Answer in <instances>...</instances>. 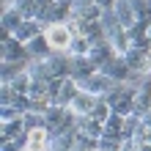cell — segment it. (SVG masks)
Listing matches in <instances>:
<instances>
[{"label": "cell", "mask_w": 151, "mask_h": 151, "mask_svg": "<svg viewBox=\"0 0 151 151\" xmlns=\"http://www.w3.org/2000/svg\"><path fill=\"white\" fill-rule=\"evenodd\" d=\"M93 3H96V6H99V8H102V11H110V8H113L115 3H118V0H93Z\"/></svg>", "instance_id": "d6986e66"}, {"label": "cell", "mask_w": 151, "mask_h": 151, "mask_svg": "<svg viewBox=\"0 0 151 151\" xmlns=\"http://www.w3.org/2000/svg\"><path fill=\"white\" fill-rule=\"evenodd\" d=\"M74 132H83V135H91V137H102L104 135V127H102L99 121H93L91 115H80Z\"/></svg>", "instance_id": "2e32d148"}, {"label": "cell", "mask_w": 151, "mask_h": 151, "mask_svg": "<svg viewBox=\"0 0 151 151\" xmlns=\"http://www.w3.org/2000/svg\"><path fill=\"white\" fill-rule=\"evenodd\" d=\"M50 137H52V132H50L47 127L30 129L28 135H25V146H30V148H36V151H47V146H50Z\"/></svg>", "instance_id": "4fadbf2b"}, {"label": "cell", "mask_w": 151, "mask_h": 151, "mask_svg": "<svg viewBox=\"0 0 151 151\" xmlns=\"http://www.w3.org/2000/svg\"><path fill=\"white\" fill-rule=\"evenodd\" d=\"M80 91V83H74L72 77H60V80H50V96L52 102L60 104V107H69L72 99Z\"/></svg>", "instance_id": "6da1fadb"}, {"label": "cell", "mask_w": 151, "mask_h": 151, "mask_svg": "<svg viewBox=\"0 0 151 151\" xmlns=\"http://www.w3.org/2000/svg\"><path fill=\"white\" fill-rule=\"evenodd\" d=\"M148 74H151V52H148Z\"/></svg>", "instance_id": "ffe728a7"}, {"label": "cell", "mask_w": 151, "mask_h": 151, "mask_svg": "<svg viewBox=\"0 0 151 151\" xmlns=\"http://www.w3.org/2000/svg\"><path fill=\"white\" fill-rule=\"evenodd\" d=\"M3 60H30L28 44H22L17 36H3Z\"/></svg>", "instance_id": "5b68a950"}, {"label": "cell", "mask_w": 151, "mask_h": 151, "mask_svg": "<svg viewBox=\"0 0 151 151\" xmlns=\"http://www.w3.org/2000/svg\"><path fill=\"white\" fill-rule=\"evenodd\" d=\"M74 17V6H72V0H55L50 8H47V14L41 17V22L44 25H63L69 22Z\"/></svg>", "instance_id": "3957f363"}, {"label": "cell", "mask_w": 151, "mask_h": 151, "mask_svg": "<svg viewBox=\"0 0 151 151\" xmlns=\"http://www.w3.org/2000/svg\"><path fill=\"white\" fill-rule=\"evenodd\" d=\"M148 41H151V22H148Z\"/></svg>", "instance_id": "44dd1931"}, {"label": "cell", "mask_w": 151, "mask_h": 151, "mask_svg": "<svg viewBox=\"0 0 151 151\" xmlns=\"http://www.w3.org/2000/svg\"><path fill=\"white\" fill-rule=\"evenodd\" d=\"M93 72H99V69L93 66V60L88 55H72V72H69V77L74 80V83H83V80H88Z\"/></svg>", "instance_id": "ba28073f"}, {"label": "cell", "mask_w": 151, "mask_h": 151, "mask_svg": "<svg viewBox=\"0 0 151 151\" xmlns=\"http://www.w3.org/2000/svg\"><path fill=\"white\" fill-rule=\"evenodd\" d=\"M88 50H91V41L85 36H74L72 47H69V55H88Z\"/></svg>", "instance_id": "ac0fdd59"}, {"label": "cell", "mask_w": 151, "mask_h": 151, "mask_svg": "<svg viewBox=\"0 0 151 151\" xmlns=\"http://www.w3.org/2000/svg\"><path fill=\"white\" fill-rule=\"evenodd\" d=\"M96 102H99V96H93V93H88V91L80 88L77 96L72 99V104H69V110H72L74 115H88V113L96 107Z\"/></svg>", "instance_id": "30bf717a"}, {"label": "cell", "mask_w": 151, "mask_h": 151, "mask_svg": "<svg viewBox=\"0 0 151 151\" xmlns=\"http://www.w3.org/2000/svg\"><path fill=\"white\" fill-rule=\"evenodd\" d=\"M28 52H30V58H36V60H44V58H50L55 50L50 47L47 36L41 33V36H36V39H30V41H28Z\"/></svg>", "instance_id": "5bb4252c"}, {"label": "cell", "mask_w": 151, "mask_h": 151, "mask_svg": "<svg viewBox=\"0 0 151 151\" xmlns=\"http://www.w3.org/2000/svg\"><path fill=\"white\" fill-rule=\"evenodd\" d=\"M3 6H11V0H3Z\"/></svg>", "instance_id": "7402d4cb"}, {"label": "cell", "mask_w": 151, "mask_h": 151, "mask_svg": "<svg viewBox=\"0 0 151 151\" xmlns=\"http://www.w3.org/2000/svg\"><path fill=\"white\" fill-rule=\"evenodd\" d=\"M115 55H118V52H115V47H113L107 39L99 41V44H91V50H88V58L93 60V66H96V69H104Z\"/></svg>", "instance_id": "8992f818"}, {"label": "cell", "mask_w": 151, "mask_h": 151, "mask_svg": "<svg viewBox=\"0 0 151 151\" xmlns=\"http://www.w3.org/2000/svg\"><path fill=\"white\" fill-rule=\"evenodd\" d=\"M113 11H115V17H118V22L124 25V28H132L135 22H140V19H137V11H135V3H132V0H118V3L113 6Z\"/></svg>", "instance_id": "7c38bea8"}, {"label": "cell", "mask_w": 151, "mask_h": 151, "mask_svg": "<svg viewBox=\"0 0 151 151\" xmlns=\"http://www.w3.org/2000/svg\"><path fill=\"white\" fill-rule=\"evenodd\" d=\"M110 113H113V107H110V104L104 102V99H99V102H96V107H93L91 113H88V115H91L93 121H99V124H104V121L110 118Z\"/></svg>", "instance_id": "e0dca14e"}, {"label": "cell", "mask_w": 151, "mask_h": 151, "mask_svg": "<svg viewBox=\"0 0 151 151\" xmlns=\"http://www.w3.org/2000/svg\"><path fill=\"white\" fill-rule=\"evenodd\" d=\"M44 36H47L50 47L55 52H69V47H72V41H74V33H72V28H69L66 22L63 25H47V28H44Z\"/></svg>", "instance_id": "7a4b0ae2"}, {"label": "cell", "mask_w": 151, "mask_h": 151, "mask_svg": "<svg viewBox=\"0 0 151 151\" xmlns=\"http://www.w3.org/2000/svg\"><path fill=\"white\" fill-rule=\"evenodd\" d=\"M44 28H47V25H44L41 19H22V25H19V28L14 30V36L19 39L22 44H28L30 39L41 36V33H44Z\"/></svg>", "instance_id": "8fae6325"}, {"label": "cell", "mask_w": 151, "mask_h": 151, "mask_svg": "<svg viewBox=\"0 0 151 151\" xmlns=\"http://www.w3.org/2000/svg\"><path fill=\"white\" fill-rule=\"evenodd\" d=\"M47 60V69H50V77L52 80H60V77H69L72 72V55L69 52H52Z\"/></svg>", "instance_id": "277c9868"}, {"label": "cell", "mask_w": 151, "mask_h": 151, "mask_svg": "<svg viewBox=\"0 0 151 151\" xmlns=\"http://www.w3.org/2000/svg\"><path fill=\"white\" fill-rule=\"evenodd\" d=\"M22 19H25V17L17 11V8L3 6V36H14V30L22 25Z\"/></svg>", "instance_id": "9a60e30c"}, {"label": "cell", "mask_w": 151, "mask_h": 151, "mask_svg": "<svg viewBox=\"0 0 151 151\" xmlns=\"http://www.w3.org/2000/svg\"><path fill=\"white\" fill-rule=\"evenodd\" d=\"M113 85V80L104 74V72H93L88 80H83V83H80V88H83V91H88V93H93V96H102L104 91H107V88Z\"/></svg>", "instance_id": "9c48e42d"}, {"label": "cell", "mask_w": 151, "mask_h": 151, "mask_svg": "<svg viewBox=\"0 0 151 151\" xmlns=\"http://www.w3.org/2000/svg\"><path fill=\"white\" fill-rule=\"evenodd\" d=\"M99 72H104L113 83H127V80L132 77V69H129V63H127V58H124V55H115L104 69H99Z\"/></svg>", "instance_id": "52a82bcc"}]
</instances>
